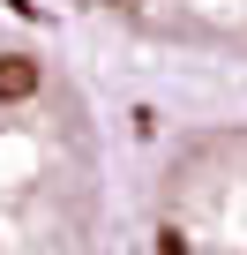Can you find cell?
<instances>
[{
  "instance_id": "6da1fadb",
  "label": "cell",
  "mask_w": 247,
  "mask_h": 255,
  "mask_svg": "<svg viewBox=\"0 0 247 255\" xmlns=\"http://www.w3.org/2000/svg\"><path fill=\"white\" fill-rule=\"evenodd\" d=\"M97 128L60 60L0 30V255H90Z\"/></svg>"
},
{
  "instance_id": "7a4b0ae2",
  "label": "cell",
  "mask_w": 247,
  "mask_h": 255,
  "mask_svg": "<svg viewBox=\"0 0 247 255\" xmlns=\"http://www.w3.org/2000/svg\"><path fill=\"white\" fill-rule=\"evenodd\" d=\"M143 255H247V120L172 150L150 188Z\"/></svg>"
},
{
  "instance_id": "3957f363",
  "label": "cell",
  "mask_w": 247,
  "mask_h": 255,
  "mask_svg": "<svg viewBox=\"0 0 247 255\" xmlns=\"http://www.w3.org/2000/svg\"><path fill=\"white\" fill-rule=\"evenodd\" d=\"M90 8L187 45H247V0H90Z\"/></svg>"
}]
</instances>
